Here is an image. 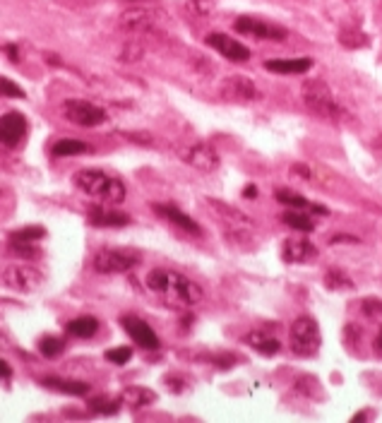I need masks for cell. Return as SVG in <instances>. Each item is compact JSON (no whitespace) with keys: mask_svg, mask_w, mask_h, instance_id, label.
Listing matches in <instances>:
<instances>
[{"mask_svg":"<svg viewBox=\"0 0 382 423\" xmlns=\"http://www.w3.org/2000/svg\"><path fill=\"white\" fill-rule=\"evenodd\" d=\"M243 195L245 197H255L257 195V188H255V185H248V188L243 190Z\"/></svg>","mask_w":382,"mask_h":423,"instance_id":"obj_38","label":"cell"},{"mask_svg":"<svg viewBox=\"0 0 382 423\" xmlns=\"http://www.w3.org/2000/svg\"><path fill=\"white\" fill-rule=\"evenodd\" d=\"M342 43L344 46H349V48H361V46H366L368 43V36L363 34V32H344L342 34Z\"/></svg>","mask_w":382,"mask_h":423,"instance_id":"obj_32","label":"cell"},{"mask_svg":"<svg viewBox=\"0 0 382 423\" xmlns=\"http://www.w3.org/2000/svg\"><path fill=\"white\" fill-rule=\"evenodd\" d=\"M233 27H236V32L245 34V36H252V39H260V41H276L279 43V41L286 39V29H281L279 24L257 20V17H238Z\"/></svg>","mask_w":382,"mask_h":423,"instance_id":"obj_9","label":"cell"},{"mask_svg":"<svg viewBox=\"0 0 382 423\" xmlns=\"http://www.w3.org/2000/svg\"><path fill=\"white\" fill-rule=\"evenodd\" d=\"M63 114L70 123L82 128H96L106 121V111L101 106L91 104V101H82V99H67L63 104Z\"/></svg>","mask_w":382,"mask_h":423,"instance_id":"obj_8","label":"cell"},{"mask_svg":"<svg viewBox=\"0 0 382 423\" xmlns=\"http://www.w3.org/2000/svg\"><path fill=\"white\" fill-rule=\"evenodd\" d=\"M181 157L188 161L190 166L200 171H214L219 166V154L214 147H209L207 142H195L188 145L186 149H181Z\"/></svg>","mask_w":382,"mask_h":423,"instance_id":"obj_14","label":"cell"},{"mask_svg":"<svg viewBox=\"0 0 382 423\" xmlns=\"http://www.w3.org/2000/svg\"><path fill=\"white\" fill-rule=\"evenodd\" d=\"M281 258L293 265L313 263V260L318 258V248L308 238H288L284 241V246H281Z\"/></svg>","mask_w":382,"mask_h":423,"instance_id":"obj_15","label":"cell"},{"mask_svg":"<svg viewBox=\"0 0 382 423\" xmlns=\"http://www.w3.org/2000/svg\"><path fill=\"white\" fill-rule=\"evenodd\" d=\"M75 185L84 195L94 197V200L103 204H120L128 195L125 183H123L118 176H111V173L99 171V169L79 171L75 176Z\"/></svg>","mask_w":382,"mask_h":423,"instance_id":"obj_2","label":"cell"},{"mask_svg":"<svg viewBox=\"0 0 382 423\" xmlns=\"http://www.w3.org/2000/svg\"><path fill=\"white\" fill-rule=\"evenodd\" d=\"M288 344H291V351L296 356H315L320 351V344H322L318 322L308 315L296 317L291 332H288Z\"/></svg>","mask_w":382,"mask_h":423,"instance_id":"obj_5","label":"cell"},{"mask_svg":"<svg viewBox=\"0 0 382 423\" xmlns=\"http://www.w3.org/2000/svg\"><path fill=\"white\" fill-rule=\"evenodd\" d=\"M12 253L24 255V258H34V255H39V251L32 248V243H15V241H12Z\"/></svg>","mask_w":382,"mask_h":423,"instance_id":"obj_34","label":"cell"},{"mask_svg":"<svg viewBox=\"0 0 382 423\" xmlns=\"http://www.w3.org/2000/svg\"><path fill=\"white\" fill-rule=\"evenodd\" d=\"M65 329L77 339H89V337H94V334H96L99 320H96V317H91V315H82V317H75V320L67 322Z\"/></svg>","mask_w":382,"mask_h":423,"instance_id":"obj_20","label":"cell"},{"mask_svg":"<svg viewBox=\"0 0 382 423\" xmlns=\"http://www.w3.org/2000/svg\"><path fill=\"white\" fill-rule=\"evenodd\" d=\"M281 219H284V224H288L291 229H296V231H300V234H310L313 229H315V224H313V219L308 216V211L303 209H288L281 214Z\"/></svg>","mask_w":382,"mask_h":423,"instance_id":"obj_23","label":"cell"},{"mask_svg":"<svg viewBox=\"0 0 382 423\" xmlns=\"http://www.w3.org/2000/svg\"><path fill=\"white\" fill-rule=\"evenodd\" d=\"M27 138V118L17 111H10L0 118V145L3 147H17Z\"/></svg>","mask_w":382,"mask_h":423,"instance_id":"obj_11","label":"cell"},{"mask_svg":"<svg viewBox=\"0 0 382 423\" xmlns=\"http://www.w3.org/2000/svg\"><path fill=\"white\" fill-rule=\"evenodd\" d=\"M221 97L226 101H240V104H248V101H260L262 92L257 89L255 82L243 75H231L221 82Z\"/></svg>","mask_w":382,"mask_h":423,"instance_id":"obj_10","label":"cell"},{"mask_svg":"<svg viewBox=\"0 0 382 423\" xmlns=\"http://www.w3.org/2000/svg\"><path fill=\"white\" fill-rule=\"evenodd\" d=\"M303 104L320 118H330V121H339L347 116L344 106L337 101V97L332 94V89L322 79H308L303 82Z\"/></svg>","mask_w":382,"mask_h":423,"instance_id":"obj_3","label":"cell"},{"mask_svg":"<svg viewBox=\"0 0 382 423\" xmlns=\"http://www.w3.org/2000/svg\"><path fill=\"white\" fill-rule=\"evenodd\" d=\"M130 356H133L130 346H118V349L106 351V361H111V363H116V366H125L128 361H130Z\"/></svg>","mask_w":382,"mask_h":423,"instance_id":"obj_31","label":"cell"},{"mask_svg":"<svg viewBox=\"0 0 382 423\" xmlns=\"http://www.w3.org/2000/svg\"><path fill=\"white\" fill-rule=\"evenodd\" d=\"M63 349H65V341L60 337H51V334H46V337H41V341H39V351H41V356H46V358L60 356Z\"/></svg>","mask_w":382,"mask_h":423,"instance_id":"obj_27","label":"cell"},{"mask_svg":"<svg viewBox=\"0 0 382 423\" xmlns=\"http://www.w3.org/2000/svg\"><path fill=\"white\" fill-rule=\"evenodd\" d=\"M0 97L5 99H24V89L20 84H15L8 77H0Z\"/></svg>","mask_w":382,"mask_h":423,"instance_id":"obj_30","label":"cell"},{"mask_svg":"<svg viewBox=\"0 0 382 423\" xmlns=\"http://www.w3.org/2000/svg\"><path fill=\"white\" fill-rule=\"evenodd\" d=\"M87 219L94 226H128L130 224V216L125 211H116L111 207H91Z\"/></svg>","mask_w":382,"mask_h":423,"instance_id":"obj_17","label":"cell"},{"mask_svg":"<svg viewBox=\"0 0 382 423\" xmlns=\"http://www.w3.org/2000/svg\"><path fill=\"white\" fill-rule=\"evenodd\" d=\"M373 346H375V353H378V356H382V327H380L378 337H375V341H373Z\"/></svg>","mask_w":382,"mask_h":423,"instance_id":"obj_37","label":"cell"},{"mask_svg":"<svg viewBox=\"0 0 382 423\" xmlns=\"http://www.w3.org/2000/svg\"><path fill=\"white\" fill-rule=\"evenodd\" d=\"M154 400H157V395H154L152 390H147V388H130V390L123 392V402H125L128 407H133V409L150 407Z\"/></svg>","mask_w":382,"mask_h":423,"instance_id":"obj_24","label":"cell"},{"mask_svg":"<svg viewBox=\"0 0 382 423\" xmlns=\"http://www.w3.org/2000/svg\"><path fill=\"white\" fill-rule=\"evenodd\" d=\"M264 67L276 75H303L313 67V60L310 58H279V60H267Z\"/></svg>","mask_w":382,"mask_h":423,"instance_id":"obj_18","label":"cell"},{"mask_svg":"<svg viewBox=\"0 0 382 423\" xmlns=\"http://www.w3.org/2000/svg\"><path fill=\"white\" fill-rule=\"evenodd\" d=\"M361 310H363V315H368V317H380L382 315V301L380 298H363Z\"/></svg>","mask_w":382,"mask_h":423,"instance_id":"obj_33","label":"cell"},{"mask_svg":"<svg viewBox=\"0 0 382 423\" xmlns=\"http://www.w3.org/2000/svg\"><path fill=\"white\" fill-rule=\"evenodd\" d=\"M325 284H327V289H332V291H344V289H354V282L344 275L342 270H330L327 275H325Z\"/></svg>","mask_w":382,"mask_h":423,"instance_id":"obj_28","label":"cell"},{"mask_svg":"<svg viewBox=\"0 0 382 423\" xmlns=\"http://www.w3.org/2000/svg\"><path fill=\"white\" fill-rule=\"evenodd\" d=\"M243 341H245V344H250L257 353H262V356H276V353L281 351L279 339L269 337L267 332H260V329H257V332L245 334Z\"/></svg>","mask_w":382,"mask_h":423,"instance_id":"obj_19","label":"cell"},{"mask_svg":"<svg viewBox=\"0 0 382 423\" xmlns=\"http://www.w3.org/2000/svg\"><path fill=\"white\" fill-rule=\"evenodd\" d=\"M120 325L125 327V332L130 334V339L137 346H142V349H150V351H157L159 349L157 332H154V329L147 325L145 320H140L137 315H123Z\"/></svg>","mask_w":382,"mask_h":423,"instance_id":"obj_12","label":"cell"},{"mask_svg":"<svg viewBox=\"0 0 382 423\" xmlns=\"http://www.w3.org/2000/svg\"><path fill=\"white\" fill-rule=\"evenodd\" d=\"M154 211H157L162 219H166L169 224H174L176 229H181V231H186L190 236H202L200 224H197L193 216H188L186 211H181L178 207H174V204H157Z\"/></svg>","mask_w":382,"mask_h":423,"instance_id":"obj_16","label":"cell"},{"mask_svg":"<svg viewBox=\"0 0 382 423\" xmlns=\"http://www.w3.org/2000/svg\"><path fill=\"white\" fill-rule=\"evenodd\" d=\"M147 289L162 298L166 306L174 308H193L195 303L202 301V289L193 279L176 270H166V267H157L147 275Z\"/></svg>","mask_w":382,"mask_h":423,"instance_id":"obj_1","label":"cell"},{"mask_svg":"<svg viewBox=\"0 0 382 423\" xmlns=\"http://www.w3.org/2000/svg\"><path fill=\"white\" fill-rule=\"evenodd\" d=\"M89 409H91V412H96V414L108 416V414L118 412V402H116V400H106V397H96V400L89 402Z\"/></svg>","mask_w":382,"mask_h":423,"instance_id":"obj_29","label":"cell"},{"mask_svg":"<svg viewBox=\"0 0 382 423\" xmlns=\"http://www.w3.org/2000/svg\"><path fill=\"white\" fill-rule=\"evenodd\" d=\"M44 236H46L44 226H22L17 231H12L10 241H15V243H34V241L44 238Z\"/></svg>","mask_w":382,"mask_h":423,"instance_id":"obj_26","label":"cell"},{"mask_svg":"<svg viewBox=\"0 0 382 423\" xmlns=\"http://www.w3.org/2000/svg\"><path fill=\"white\" fill-rule=\"evenodd\" d=\"M142 263V255L133 248H101L91 258V267L99 275H123Z\"/></svg>","mask_w":382,"mask_h":423,"instance_id":"obj_4","label":"cell"},{"mask_svg":"<svg viewBox=\"0 0 382 423\" xmlns=\"http://www.w3.org/2000/svg\"><path fill=\"white\" fill-rule=\"evenodd\" d=\"M12 375V368L8 363H5L3 358H0V378H3V380H8V378Z\"/></svg>","mask_w":382,"mask_h":423,"instance_id":"obj_36","label":"cell"},{"mask_svg":"<svg viewBox=\"0 0 382 423\" xmlns=\"http://www.w3.org/2000/svg\"><path fill=\"white\" fill-rule=\"evenodd\" d=\"M164 22H166V15L157 8H130L120 12V20H118L120 27L133 34L157 32Z\"/></svg>","mask_w":382,"mask_h":423,"instance_id":"obj_6","label":"cell"},{"mask_svg":"<svg viewBox=\"0 0 382 423\" xmlns=\"http://www.w3.org/2000/svg\"><path fill=\"white\" fill-rule=\"evenodd\" d=\"M3 51L10 55V60H12V63H17V60H20V48H17V46H12V43H8V46H3Z\"/></svg>","mask_w":382,"mask_h":423,"instance_id":"obj_35","label":"cell"},{"mask_svg":"<svg viewBox=\"0 0 382 423\" xmlns=\"http://www.w3.org/2000/svg\"><path fill=\"white\" fill-rule=\"evenodd\" d=\"M276 200H279L281 204H286V207H291V209H313L315 214H327V209L325 207H320V204L305 200V197H300V195H296V192H291V190H276Z\"/></svg>","mask_w":382,"mask_h":423,"instance_id":"obj_22","label":"cell"},{"mask_svg":"<svg viewBox=\"0 0 382 423\" xmlns=\"http://www.w3.org/2000/svg\"><path fill=\"white\" fill-rule=\"evenodd\" d=\"M207 46H212L214 51H219L226 60H231V63H245V60H250V48L226 34H219V32L209 34Z\"/></svg>","mask_w":382,"mask_h":423,"instance_id":"obj_13","label":"cell"},{"mask_svg":"<svg viewBox=\"0 0 382 423\" xmlns=\"http://www.w3.org/2000/svg\"><path fill=\"white\" fill-rule=\"evenodd\" d=\"M3 282L12 291L32 294V291L41 289V284H44V275H41V270H36V267H32V265H10L3 270Z\"/></svg>","mask_w":382,"mask_h":423,"instance_id":"obj_7","label":"cell"},{"mask_svg":"<svg viewBox=\"0 0 382 423\" xmlns=\"http://www.w3.org/2000/svg\"><path fill=\"white\" fill-rule=\"evenodd\" d=\"M87 145L79 140H60L53 145V157H77V154L87 152Z\"/></svg>","mask_w":382,"mask_h":423,"instance_id":"obj_25","label":"cell"},{"mask_svg":"<svg viewBox=\"0 0 382 423\" xmlns=\"http://www.w3.org/2000/svg\"><path fill=\"white\" fill-rule=\"evenodd\" d=\"M44 385L53 392H63V395H72V397H82L89 392L87 383H79V380H63V378H46Z\"/></svg>","mask_w":382,"mask_h":423,"instance_id":"obj_21","label":"cell"}]
</instances>
